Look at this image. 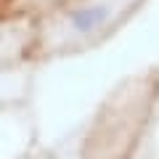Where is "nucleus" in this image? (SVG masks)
<instances>
[{"instance_id":"nucleus-1","label":"nucleus","mask_w":159,"mask_h":159,"mask_svg":"<svg viewBox=\"0 0 159 159\" xmlns=\"http://www.w3.org/2000/svg\"><path fill=\"white\" fill-rule=\"evenodd\" d=\"M109 16H111V8H109L106 3H96V6H85V8L72 11L69 13V21H72V27L77 29V32L90 34V32H96V29H101L103 24L109 21Z\"/></svg>"}]
</instances>
